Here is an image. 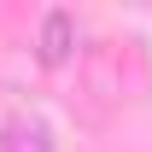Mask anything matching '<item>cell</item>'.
Segmentation results:
<instances>
[{"instance_id": "1", "label": "cell", "mask_w": 152, "mask_h": 152, "mask_svg": "<svg viewBox=\"0 0 152 152\" xmlns=\"http://www.w3.org/2000/svg\"><path fill=\"white\" fill-rule=\"evenodd\" d=\"M70 58H76V18L64 6H53V12H41V29H35V64L64 70Z\"/></svg>"}, {"instance_id": "2", "label": "cell", "mask_w": 152, "mask_h": 152, "mask_svg": "<svg viewBox=\"0 0 152 152\" xmlns=\"http://www.w3.org/2000/svg\"><path fill=\"white\" fill-rule=\"evenodd\" d=\"M0 152H58L53 140V123L41 111H12L0 123Z\"/></svg>"}]
</instances>
